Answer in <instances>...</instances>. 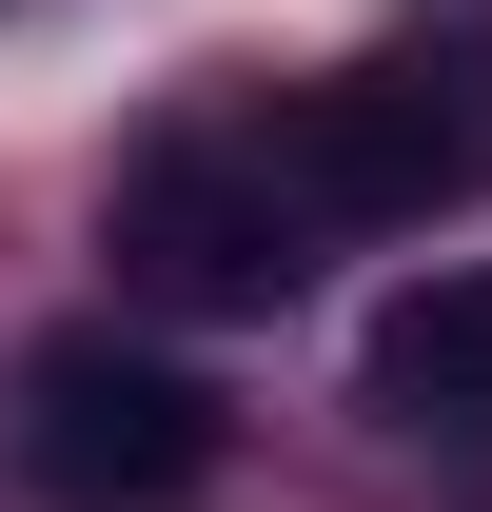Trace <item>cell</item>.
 I'll return each mask as SVG.
<instances>
[{
    "label": "cell",
    "instance_id": "cell-1",
    "mask_svg": "<svg viewBox=\"0 0 492 512\" xmlns=\"http://www.w3.org/2000/svg\"><path fill=\"white\" fill-rule=\"evenodd\" d=\"M20 473L60 512H178L197 473H217V394L178 375V355H138V335H40L20 355Z\"/></svg>",
    "mask_w": 492,
    "mask_h": 512
},
{
    "label": "cell",
    "instance_id": "cell-4",
    "mask_svg": "<svg viewBox=\"0 0 492 512\" xmlns=\"http://www.w3.org/2000/svg\"><path fill=\"white\" fill-rule=\"evenodd\" d=\"M374 394L394 414H492V256H453L374 316Z\"/></svg>",
    "mask_w": 492,
    "mask_h": 512
},
{
    "label": "cell",
    "instance_id": "cell-3",
    "mask_svg": "<svg viewBox=\"0 0 492 512\" xmlns=\"http://www.w3.org/2000/svg\"><path fill=\"white\" fill-rule=\"evenodd\" d=\"M99 237H119V276L158 316H276V296H296V197L256 178V158H217V138L138 158Z\"/></svg>",
    "mask_w": 492,
    "mask_h": 512
},
{
    "label": "cell",
    "instance_id": "cell-2",
    "mask_svg": "<svg viewBox=\"0 0 492 512\" xmlns=\"http://www.w3.org/2000/svg\"><path fill=\"white\" fill-rule=\"evenodd\" d=\"M256 178L296 217H433V197L492 178V99L473 79H296L276 138H256Z\"/></svg>",
    "mask_w": 492,
    "mask_h": 512
}]
</instances>
